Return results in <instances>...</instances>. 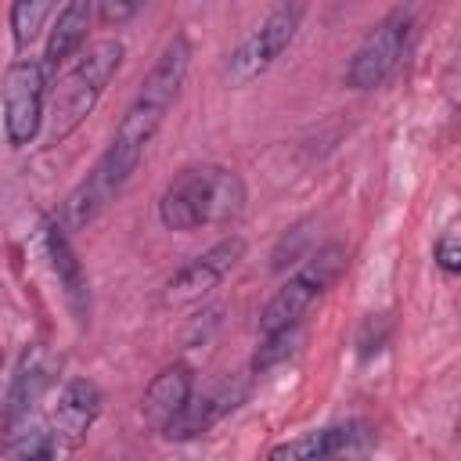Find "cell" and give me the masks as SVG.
Listing matches in <instances>:
<instances>
[{
  "label": "cell",
  "instance_id": "6da1fadb",
  "mask_svg": "<svg viewBox=\"0 0 461 461\" xmlns=\"http://www.w3.org/2000/svg\"><path fill=\"white\" fill-rule=\"evenodd\" d=\"M187 68H191V40L184 32H176L162 47V54L155 58V65L148 68L137 97L130 101V108L122 112L119 126L112 130V140H108L104 155L94 162L115 194L137 173L148 144L155 140V133L162 130L169 108L176 104V97L184 90V79H187Z\"/></svg>",
  "mask_w": 461,
  "mask_h": 461
},
{
  "label": "cell",
  "instance_id": "7a4b0ae2",
  "mask_svg": "<svg viewBox=\"0 0 461 461\" xmlns=\"http://www.w3.org/2000/svg\"><path fill=\"white\" fill-rule=\"evenodd\" d=\"M241 209H245V180L234 169L216 162L180 169L158 198L162 227L180 234L230 223L241 216Z\"/></svg>",
  "mask_w": 461,
  "mask_h": 461
},
{
  "label": "cell",
  "instance_id": "3957f363",
  "mask_svg": "<svg viewBox=\"0 0 461 461\" xmlns=\"http://www.w3.org/2000/svg\"><path fill=\"white\" fill-rule=\"evenodd\" d=\"M122 58H126V47L115 36L94 40L90 47H83L72 58V65L61 72V79H58V86L50 94V108H47V119H50L47 140L50 144L68 140L94 115V108L104 97L108 83L115 79Z\"/></svg>",
  "mask_w": 461,
  "mask_h": 461
},
{
  "label": "cell",
  "instance_id": "277c9868",
  "mask_svg": "<svg viewBox=\"0 0 461 461\" xmlns=\"http://www.w3.org/2000/svg\"><path fill=\"white\" fill-rule=\"evenodd\" d=\"M414 25H418V7L414 4H400L389 14H382L367 29V36L353 50V58L346 61L342 83L349 90H378V86H385L396 76V68L403 65L407 50H411Z\"/></svg>",
  "mask_w": 461,
  "mask_h": 461
},
{
  "label": "cell",
  "instance_id": "5b68a950",
  "mask_svg": "<svg viewBox=\"0 0 461 461\" xmlns=\"http://www.w3.org/2000/svg\"><path fill=\"white\" fill-rule=\"evenodd\" d=\"M306 4L303 0H277L241 40L238 47L227 54L223 61V83L241 90L249 83H256L263 72H270V65L292 47L299 25H303Z\"/></svg>",
  "mask_w": 461,
  "mask_h": 461
},
{
  "label": "cell",
  "instance_id": "8992f818",
  "mask_svg": "<svg viewBox=\"0 0 461 461\" xmlns=\"http://www.w3.org/2000/svg\"><path fill=\"white\" fill-rule=\"evenodd\" d=\"M346 267H349V256H346L342 245H324L313 256H306L303 267L263 306V313H259V335H274V331H285V328L303 324L306 310L346 274Z\"/></svg>",
  "mask_w": 461,
  "mask_h": 461
},
{
  "label": "cell",
  "instance_id": "52a82bcc",
  "mask_svg": "<svg viewBox=\"0 0 461 461\" xmlns=\"http://www.w3.org/2000/svg\"><path fill=\"white\" fill-rule=\"evenodd\" d=\"M4 137L11 148H29L47 119V68L36 58H14L0 86Z\"/></svg>",
  "mask_w": 461,
  "mask_h": 461
},
{
  "label": "cell",
  "instance_id": "ba28073f",
  "mask_svg": "<svg viewBox=\"0 0 461 461\" xmlns=\"http://www.w3.org/2000/svg\"><path fill=\"white\" fill-rule=\"evenodd\" d=\"M245 238L241 234H227L216 245H209L205 252H198L194 259H187L169 281H166V303H198L205 299L241 259H245Z\"/></svg>",
  "mask_w": 461,
  "mask_h": 461
},
{
  "label": "cell",
  "instance_id": "9c48e42d",
  "mask_svg": "<svg viewBox=\"0 0 461 461\" xmlns=\"http://www.w3.org/2000/svg\"><path fill=\"white\" fill-rule=\"evenodd\" d=\"M58 367H61L58 349H50L47 342H29L14 364V375H11V385H7V396L0 407V425L25 418V414H36L43 396L58 382Z\"/></svg>",
  "mask_w": 461,
  "mask_h": 461
},
{
  "label": "cell",
  "instance_id": "30bf717a",
  "mask_svg": "<svg viewBox=\"0 0 461 461\" xmlns=\"http://www.w3.org/2000/svg\"><path fill=\"white\" fill-rule=\"evenodd\" d=\"M101 403H104V393L94 378H68L58 393V403L50 407L47 414V425L54 432V443H58V454H72L86 443L94 421L101 418Z\"/></svg>",
  "mask_w": 461,
  "mask_h": 461
},
{
  "label": "cell",
  "instance_id": "8fae6325",
  "mask_svg": "<svg viewBox=\"0 0 461 461\" xmlns=\"http://www.w3.org/2000/svg\"><path fill=\"white\" fill-rule=\"evenodd\" d=\"M378 436L367 421L360 418H349V421H339V425H324V429H313V432H303L295 439H285L277 447H270V457L281 461H313V457H346V454H367L375 450Z\"/></svg>",
  "mask_w": 461,
  "mask_h": 461
},
{
  "label": "cell",
  "instance_id": "7c38bea8",
  "mask_svg": "<svg viewBox=\"0 0 461 461\" xmlns=\"http://www.w3.org/2000/svg\"><path fill=\"white\" fill-rule=\"evenodd\" d=\"M43 252L50 259V270L58 277V288L65 295L68 313L83 328L90 321V285H86L83 263H79V256L72 249V238H68V230H65V223L58 216H43Z\"/></svg>",
  "mask_w": 461,
  "mask_h": 461
},
{
  "label": "cell",
  "instance_id": "4fadbf2b",
  "mask_svg": "<svg viewBox=\"0 0 461 461\" xmlns=\"http://www.w3.org/2000/svg\"><path fill=\"white\" fill-rule=\"evenodd\" d=\"M249 396V382L245 378H227V382H220L216 389H209L205 396H191L187 400V407L162 429V436H169V439H194V436H205L216 421H223L241 400Z\"/></svg>",
  "mask_w": 461,
  "mask_h": 461
},
{
  "label": "cell",
  "instance_id": "5bb4252c",
  "mask_svg": "<svg viewBox=\"0 0 461 461\" xmlns=\"http://www.w3.org/2000/svg\"><path fill=\"white\" fill-rule=\"evenodd\" d=\"M191 396H194V371H191L184 360L166 364V367L148 382V389H144V396H140V418H144V425L155 429V432H162V429L187 407Z\"/></svg>",
  "mask_w": 461,
  "mask_h": 461
},
{
  "label": "cell",
  "instance_id": "9a60e30c",
  "mask_svg": "<svg viewBox=\"0 0 461 461\" xmlns=\"http://www.w3.org/2000/svg\"><path fill=\"white\" fill-rule=\"evenodd\" d=\"M94 7L97 0H65V7L58 11L54 25L47 29V47H43V68H61L68 65L83 47H86V32L94 22Z\"/></svg>",
  "mask_w": 461,
  "mask_h": 461
},
{
  "label": "cell",
  "instance_id": "2e32d148",
  "mask_svg": "<svg viewBox=\"0 0 461 461\" xmlns=\"http://www.w3.org/2000/svg\"><path fill=\"white\" fill-rule=\"evenodd\" d=\"M0 454H4V457H18V461L54 457V454H58V443H54V432H50L47 418L36 411V414H25V418H14V421H4Z\"/></svg>",
  "mask_w": 461,
  "mask_h": 461
},
{
  "label": "cell",
  "instance_id": "e0dca14e",
  "mask_svg": "<svg viewBox=\"0 0 461 461\" xmlns=\"http://www.w3.org/2000/svg\"><path fill=\"white\" fill-rule=\"evenodd\" d=\"M58 11V0H11L7 11V29L14 40V50H25L40 40V32L47 29L50 14Z\"/></svg>",
  "mask_w": 461,
  "mask_h": 461
},
{
  "label": "cell",
  "instance_id": "ac0fdd59",
  "mask_svg": "<svg viewBox=\"0 0 461 461\" xmlns=\"http://www.w3.org/2000/svg\"><path fill=\"white\" fill-rule=\"evenodd\" d=\"M299 339H303V324L285 328V331H274V335H259V349L252 357V371H267V367L281 364L285 357H292L295 346H299Z\"/></svg>",
  "mask_w": 461,
  "mask_h": 461
},
{
  "label": "cell",
  "instance_id": "d6986e66",
  "mask_svg": "<svg viewBox=\"0 0 461 461\" xmlns=\"http://www.w3.org/2000/svg\"><path fill=\"white\" fill-rule=\"evenodd\" d=\"M432 259H436V267H439L447 277H454V274L461 270V241H457V230H454V227H447V230L436 238Z\"/></svg>",
  "mask_w": 461,
  "mask_h": 461
},
{
  "label": "cell",
  "instance_id": "ffe728a7",
  "mask_svg": "<svg viewBox=\"0 0 461 461\" xmlns=\"http://www.w3.org/2000/svg\"><path fill=\"white\" fill-rule=\"evenodd\" d=\"M148 0H97V14L104 25H126L144 11Z\"/></svg>",
  "mask_w": 461,
  "mask_h": 461
},
{
  "label": "cell",
  "instance_id": "44dd1931",
  "mask_svg": "<svg viewBox=\"0 0 461 461\" xmlns=\"http://www.w3.org/2000/svg\"><path fill=\"white\" fill-rule=\"evenodd\" d=\"M385 331H389V324H385V313H371L367 321H364V328H360V339H357V346H360V357L367 360L371 353H378L382 349V342H385Z\"/></svg>",
  "mask_w": 461,
  "mask_h": 461
},
{
  "label": "cell",
  "instance_id": "7402d4cb",
  "mask_svg": "<svg viewBox=\"0 0 461 461\" xmlns=\"http://www.w3.org/2000/svg\"><path fill=\"white\" fill-rule=\"evenodd\" d=\"M303 241H306V230H303V223H299V227H292V230L277 241V249H274V270H285L288 263H295V259L303 256Z\"/></svg>",
  "mask_w": 461,
  "mask_h": 461
},
{
  "label": "cell",
  "instance_id": "603a6c76",
  "mask_svg": "<svg viewBox=\"0 0 461 461\" xmlns=\"http://www.w3.org/2000/svg\"><path fill=\"white\" fill-rule=\"evenodd\" d=\"M0 378H4V349H0Z\"/></svg>",
  "mask_w": 461,
  "mask_h": 461
}]
</instances>
